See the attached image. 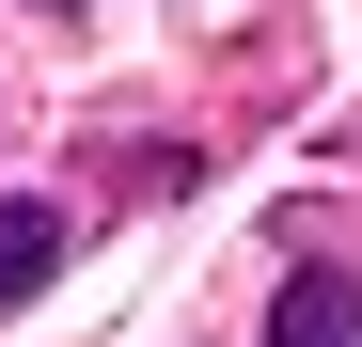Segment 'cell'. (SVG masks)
Wrapping results in <instances>:
<instances>
[{"label":"cell","instance_id":"obj_1","mask_svg":"<svg viewBox=\"0 0 362 347\" xmlns=\"http://www.w3.org/2000/svg\"><path fill=\"white\" fill-rule=\"evenodd\" d=\"M268 347H362V284H346V268H299L284 316H268Z\"/></svg>","mask_w":362,"mask_h":347},{"label":"cell","instance_id":"obj_2","mask_svg":"<svg viewBox=\"0 0 362 347\" xmlns=\"http://www.w3.org/2000/svg\"><path fill=\"white\" fill-rule=\"evenodd\" d=\"M47 268H64V205H0V300H32Z\"/></svg>","mask_w":362,"mask_h":347}]
</instances>
